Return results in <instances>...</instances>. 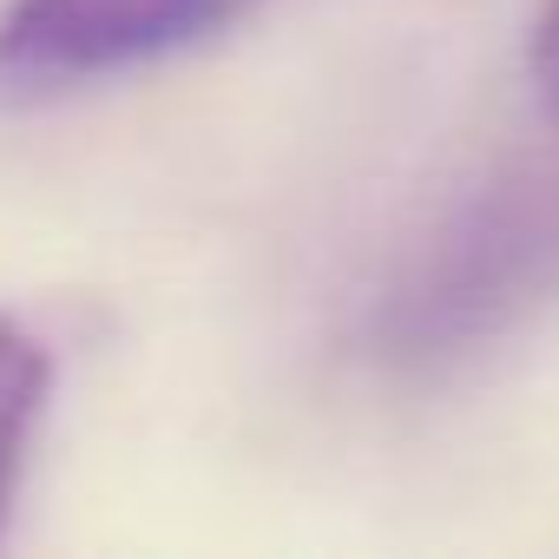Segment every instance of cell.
I'll return each instance as SVG.
<instances>
[{
  "instance_id": "2",
  "label": "cell",
  "mask_w": 559,
  "mask_h": 559,
  "mask_svg": "<svg viewBox=\"0 0 559 559\" xmlns=\"http://www.w3.org/2000/svg\"><path fill=\"white\" fill-rule=\"evenodd\" d=\"M250 0H8L0 8V106H47L80 86L145 73Z\"/></svg>"
},
{
  "instance_id": "3",
  "label": "cell",
  "mask_w": 559,
  "mask_h": 559,
  "mask_svg": "<svg viewBox=\"0 0 559 559\" xmlns=\"http://www.w3.org/2000/svg\"><path fill=\"white\" fill-rule=\"evenodd\" d=\"M47 395H53V349L21 317L0 310V526H8V507L21 493Z\"/></svg>"
},
{
  "instance_id": "4",
  "label": "cell",
  "mask_w": 559,
  "mask_h": 559,
  "mask_svg": "<svg viewBox=\"0 0 559 559\" xmlns=\"http://www.w3.org/2000/svg\"><path fill=\"white\" fill-rule=\"evenodd\" d=\"M533 86H539L546 119L559 126V0H546V14L533 27Z\"/></svg>"
},
{
  "instance_id": "1",
  "label": "cell",
  "mask_w": 559,
  "mask_h": 559,
  "mask_svg": "<svg viewBox=\"0 0 559 559\" xmlns=\"http://www.w3.org/2000/svg\"><path fill=\"white\" fill-rule=\"evenodd\" d=\"M559 276V191L493 185L454 211L382 297L369 336L395 369H435L500 336Z\"/></svg>"
}]
</instances>
